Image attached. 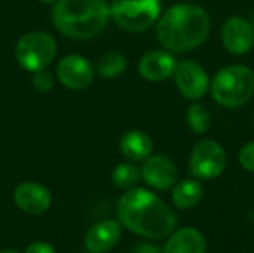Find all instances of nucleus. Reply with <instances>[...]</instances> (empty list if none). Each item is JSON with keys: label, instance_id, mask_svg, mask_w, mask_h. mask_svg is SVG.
<instances>
[{"label": "nucleus", "instance_id": "412c9836", "mask_svg": "<svg viewBox=\"0 0 254 253\" xmlns=\"http://www.w3.org/2000/svg\"><path fill=\"white\" fill-rule=\"evenodd\" d=\"M31 84H33V88L39 92H48L54 88L55 85V78L54 75L48 70V69H42V70H37L33 73V78H31Z\"/></svg>", "mask_w": 254, "mask_h": 253}, {"label": "nucleus", "instance_id": "f8f14e48", "mask_svg": "<svg viewBox=\"0 0 254 253\" xmlns=\"http://www.w3.org/2000/svg\"><path fill=\"white\" fill-rule=\"evenodd\" d=\"M13 201L18 209L28 215H42L51 207V192L42 183L22 182L13 191Z\"/></svg>", "mask_w": 254, "mask_h": 253}, {"label": "nucleus", "instance_id": "39448f33", "mask_svg": "<svg viewBox=\"0 0 254 253\" xmlns=\"http://www.w3.org/2000/svg\"><path fill=\"white\" fill-rule=\"evenodd\" d=\"M110 18L129 33H141L156 24L161 16V0H112Z\"/></svg>", "mask_w": 254, "mask_h": 253}, {"label": "nucleus", "instance_id": "7ed1b4c3", "mask_svg": "<svg viewBox=\"0 0 254 253\" xmlns=\"http://www.w3.org/2000/svg\"><path fill=\"white\" fill-rule=\"evenodd\" d=\"M110 19V4L106 0H57L52 7L57 31L74 40L97 37Z\"/></svg>", "mask_w": 254, "mask_h": 253}, {"label": "nucleus", "instance_id": "1a4fd4ad", "mask_svg": "<svg viewBox=\"0 0 254 253\" xmlns=\"http://www.w3.org/2000/svg\"><path fill=\"white\" fill-rule=\"evenodd\" d=\"M174 81L182 95L188 100L202 98L210 88V79L205 69L192 60L182 61L176 66Z\"/></svg>", "mask_w": 254, "mask_h": 253}, {"label": "nucleus", "instance_id": "4be33fe9", "mask_svg": "<svg viewBox=\"0 0 254 253\" xmlns=\"http://www.w3.org/2000/svg\"><path fill=\"white\" fill-rule=\"evenodd\" d=\"M238 161L244 170L254 173V142H249L241 148L238 154Z\"/></svg>", "mask_w": 254, "mask_h": 253}, {"label": "nucleus", "instance_id": "a211bd4d", "mask_svg": "<svg viewBox=\"0 0 254 253\" xmlns=\"http://www.w3.org/2000/svg\"><path fill=\"white\" fill-rule=\"evenodd\" d=\"M127 58L118 51L103 54L97 61V73L104 79H115L127 70Z\"/></svg>", "mask_w": 254, "mask_h": 253}, {"label": "nucleus", "instance_id": "9d476101", "mask_svg": "<svg viewBox=\"0 0 254 253\" xmlns=\"http://www.w3.org/2000/svg\"><path fill=\"white\" fill-rule=\"evenodd\" d=\"M222 42L234 55L247 54L254 45L253 24L243 16H231L222 27Z\"/></svg>", "mask_w": 254, "mask_h": 253}, {"label": "nucleus", "instance_id": "f257e3e1", "mask_svg": "<svg viewBox=\"0 0 254 253\" xmlns=\"http://www.w3.org/2000/svg\"><path fill=\"white\" fill-rule=\"evenodd\" d=\"M118 218L127 230L149 240L168 239L177 227L171 207L144 188H131L119 198Z\"/></svg>", "mask_w": 254, "mask_h": 253}, {"label": "nucleus", "instance_id": "423d86ee", "mask_svg": "<svg viewBox=\"0 0 254 253\" xmlns=\"http://www.w3.org/2000/svg\"><path fill=\"white\" fill-rule=\"evenodd\" d=\"M57 55V42L46 31H28L19 37L15 45V57L18 64L27 72L48 69Z\"/></svg>", "mask_w": 254, "mask_h": 253}, {"label": "nucleus", "instance_id": "6e6552de", "mask_svg": "<svg viewBox=\"0 0 254 253\" xmlns=\"http://www.w3.org/2000/svg\"><path fill=\"white\" fill-rule=\"evenodd\" d=\"M95 76L91 61L79 54H68L57 64V79L60 84L71 91L86 89Z\"/></svg>", "mask_w": 254, "mask_h": 253}, {"label": "nucleus", "instance_id": "b1692460", "mask_svg": "<svg viewBox=\"0 0 254 253\" xmlns=\"http://www.w3.org/2000/svg\"><path fill=\"white\" fill-rule=\"evenodd\" d=\"M25 253H55L54 248L49 245V243H45V242H36V243H31L27 249Z\"/></svg>", "mask_w": 254, "mask_h": 253}, {"label": "nucleus", "instance_id": "a878e982", "mask_svg": "<svg viewBox=\"0 0 254 253\" xmlns=\"http://www.w3.org/2000/svg\"><path fill=\"white\" fill-rule=\"evenodd\" d=\"M0 253H18L16 251H0Z\"/></svg>", "mask_w": 254, "mask_h": 253}, {"label": "nucleus", "instance_id": "0eeeda50", "mask_svg": "<svg viewBox=\"0 0 254 253\" xmlns=\"http://www.w3.org/2000/svg\"><path fill=\"white\" fill-rule=\"evenodd\" d=\"M228 164V157L220 143L216 140H201L192 149L189 169L196 179L211 180L219 177Z\"/></svg>", "mask_w": 254, "mask_h": 253}, {"label": "nucleus", "instance_id": "dca6fc26", "mask_svg": "<svg viewBox=\"0 0 254 253\" xmlns=\"http://www.w3.org/2000/svg\"><path fill=\"white\" fill-rule=\"evenodd\" d=\"M119 149L128 161L140 163L152 155L153 142L147 133L141 130H129L122 134Z\"/></svg>", "mask_w": 254, "mask_h": 253}, {"label": "nucleus", "instance_id": "4468645a", "mask_svg": "<svg viewBox=\"0 0 254 253\" xmlns=\"http://www.w3.org/2000/svg\"><path fill=\"white\" fill-rule=\"evenodd\" d=\"M122 234L121 224L112 219L101 221L89 228L85 236V248L89 253L110 252Z\"/></svg>", "mask_w": 254, "mask_h": 253}, {"label": "nucleus", "instance_id": "6ab92c4d", "mask_svg": "<svg viewBox=\"0 0 254 253\" xmlns=\"http://www.w3.org/2000/svg\"><path fill=\"white\" fill-rule=\"evenodd\" d=\"M141 179V169H138L132 161L122 163L115 167L112 173V182L119 189H131L134 188Z\"/></svg>", "mask_w": 254, "mask_h": 253}, {"label": "nucleus", "instance_id": "5701e85b", "mask_svg": "<svg viewBox=\"0 0 254 253\" xmlns=\"http://www.w3.org/2000/svg\"><path fill=\"white\" fill-rule=\"evenodd\" d=\"M132 253H164V248H161L155 243L143 242V243H137L134 246Z\"/></svg>", "mask_w": 254, "mask_h": 253}, {"label": "nucleus", "instance_id": "393cba45", "mask_svg": "<svg viewBox=\"0 0 254 253\" xmlns=\"http://www.w3.org/2000/svg\"><path fill=\"white\" fill-rule=\"evenodd\" d=\"M39 1H42L43 4H54L57 0H39Z\"/></svg>", "mask_w": 254, "mask_h": 253}, {"label": "nucleus", "instance_id": "2eb2a0df", "mask_svg": "<svg viewBox=\"0 0 254 253\" xmlns=\"http://www.w3.org/2000/svg\"><path fill=\"white\" fill-rule=\"evenodd\" d=\"M164 253H207V240L199 230L186 227L168 237Z\"/></svg>", "mask_w": 254, "mask_h": 253}, {"label": "nucleus", "instance_id": "9b49d317", "mask_svg": "<svg viewBox=\"0 0 254 253\" xmlns=\"http://www.w3.org/2000/svg\"><path fill=\"white\" fill-rule=\"evenodd\" d=\"M141 177L150 188L168 191L177 183V169L167 157L150 155L143 161Z\"/></svg>", "mask_w": 254, "mask_h": 253}, {"label": "nucleus", "instance_id": "f03ea898", "mask_svg": "<svg viewBox=\"0 0 254 253\" xmlns=\"http://www.w3.org/2000/svg\"><path fill=\"white\" fill-rule=\"evenodd\" d=\"M210 28L208 12L195 3L173 4L156 21L158 42L170 52H186L199 46L208 37Z\"/></svg>", "mask_w": 254, "mask_h": 253}, {"label": "nucleus", "instance_id": "20e7f679", "mask_svg": "<svg viewBox=\"0 0 254 253\" xmlns=\"http://www.w3.org/2000/svg\"><path fill=\"white\" fill-rule=\"evenodd\" d=\"M214 101L223 107H240L254 94V73L243 64H232L220 69L210 82Z\"/></svg>", "mask_w": 254, "mask_h": 253}, {"label": "nucleus", "instance_id": "aec40b11", "mask_svg": "<svg viewBox=\"0 0 254 253\" xmlns=\"http://www.w3.org/2000/svg\"><path fill=\"white\" fill-rule=\"evenodd\" d=\"M186 121L192 133L195 134H204L208 131L211 118L208 110L201 103H193L186 113Z\"/></svg>", "mask_w": 254, "mask_h": 253}, {"label": "nucleus", "instance_id": "f3484780", "mask_svg": "<svg viewBox=\"0 0 254 253\" xmlns=\"http://www.w3.org/2000/svg\"><path fill=\"white\" fill-rule=\"evenodd\" d=\"M202 194H204V189L198 180L186 179L173 186L171 200L177 209L189 210L199 204V201L202 200Z\"/></svg>", "mask_w": 254, "mask_h": 253}, {"label": "nucleus", "instance_id": "ddd939ff", "mask_svg": "<svg viewBox=\"0 0 254 253\" xmlns=\"http://www.w3.org/2000/svg\"><path fill=\"white\" fill-rule=\"evenodd\" d=\"M176 66L177 61L170 51L153 49L140 58L138 73L150 82H159L173 76Z\"/></svg>", "mask_w": 254, "mask_h": 253}]
</instances>
